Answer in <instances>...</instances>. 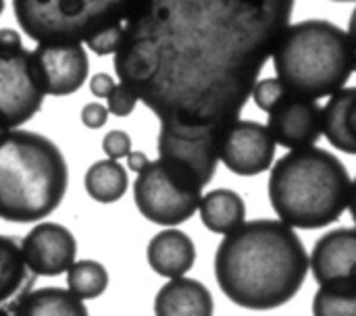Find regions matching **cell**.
Listing matches in <instances>:
<instances>
[{
	"instance_id": "cell-1",
	"label": "cell",
	"mask_w": 356,
	"mask_h": 316,
	"mask_svg": "<svg viewBox=\"0 0 356 316\" xmlns=\"http://www.w3.org/2000/svg\"><path fill=\"white\" fill-rule=\"evenodd\" d=\"M290 0L134 2L115 73L161 127L225 133L292 23Z\"/></svg>"
},
{
	"instance_id": "cell-2",
	"label": "cell",
	"mask_w": 356,
	"mask_h": 316,
	"mask_svg": "<svg viewBox=\"0 0 356 316\" xmlns=\"http://www.w3.org/2000/svg\"><path fill=\"white\" fill-rule=\"evenodd\" d=\"M309 252L282 221H246L215 252V279L236 306L275 310L294 300L309 275Z\"/></svg>"
},
{
	"instance_id": "cell-3",
	"label": "cell",
	"mask_w": 356,
	"mask_h": 316,
	"mask_svg": "<svg viewBox=\"0 0 356 316\" xmlns=\"http://www.w3.org/2000/svg\"><path fill=\"white\" fill-rule=\"evenodd\" d=\"M267 192L282 223L315 231L336 223L348 210L353 179L334 152L313 146L277 158Z\"/></svg>"
},
{
	"instance_id": "cell-4",
	"label": "cell",
	"mask_w": 356,
	"mask_h": 316,
	"mask_svg": "<svg viewBox=\"0 0 356 316\" xmlns=\"http://www.w3.org/2000/svg\"><path fill=\"white\" fill-rule=\"evenodd\" d=\"M67 188L69 167L52 140L25 129L0 138V219L42 221L58 208Z\"/></svg>"
},
{
	"instance_id": "cell-5",
	"label": "cell",
	"mask_w": 356,
	"mask_h": 316,
	"mask_svg": "<svg viewBox=\"0 0 356 316\" xmlns=\"http://www.w3.org/2000/svg\"><path fill=\"white\" fill-rule=\"evenodd\" d=\"M275 77L292 92L319 100L346 88L355 73L346 29L325 19L290 23L273 50Z\"/></svg>"
},
{
	"instance_id": "cell-6",
	"label": "cell",
	"mask_w": 356,
	"mask_h": 316,
	"mask_svg": "<svg viewBox=\"0 0 356 316\" xmlns=\"http://www.w3.org/2000/svg\"><path fill=\"white\" fill-rule=\"evenodd\" d=\"M134 0H15L13 13L40 44H86L100 29L125 23Z\"/></svg>"
},
{
	"instance_id": "cell-7",
	"label": "cell",
	"mask_w": 356,
	"mask_h": 316,
	"mask_svg": "<svg viewBox=\"0 0 356 316\" xmlns=\"http://www.w3.org/2000/svg\"><path fill=\"white\" fill-rule=\"evenodd\" d=\"M202 185L188 171L161 158L150 160L134 181V200L144 219L161 227L190 221L200 208Z\"/></svg>"
},
{
	"instance_id": "cell-8",
	"label": "cell",
	"mask_w": 356,
	"mask_h": 316,
	"mask_svg": "<svg viewBox=\"0 0 356 316\" xmlns=\"http://www.w3.org/2000/svg\"><path fill=\"white\" fill-rule=\"evenodd\" d=\"M31 50L23 46L21 33L0 29V129L13 131L31 121L44 104Z\"/></svg>"
},
{
	"instance_id": "cell-9",
	"label": "cell",
	"mask_w": 356,
	"mask_h": 316,
	"mask_svg": "<svg viewBox=\"0 0 356 316\" xmlns=\"http://www.w3.org/2000/svg\"><path fill=\"white\" fill-rule=\"evenodd\" d=\"M225 133L184 127H161L159 129V158L188 171L200 181L202 188L211 183L219 165V148Z\"/></svg>"
},
{
	"instance_id": "cell-10",
	"label": "cell",
	"mask_w": 356,
	"mask_h": 316,
	"mask_svg": "<svg viewBox=\"0 0 356 316\" xmlns=\"http://www.w3.org/2000/svg\"><path fill=\"white\" fill-rule=\"evenodd\" d=\"M267 115V129L275 146L290 152L313 148L323 138V106L319 100L288 90Z\"/></svg>"
},
{
	"instance_id": "cell-11",
	"label": "cell",
	"mask_w": 356,
	"mask_h": 316,
	"mask_svg": "<svg viewBox=\"0 0 356 316\" xmlns=\"http://www.w3.org/2000/svg\"><path fill=\"white\" fill-rule=\"evenodd\" d=\"M275 148L277 146L267 125L250 119H238L227 127L221 140L219 160L227 167V171L240 177H254L271 171Z\"/></svg>"
},
{
	"instance_id": "cell-12",
	"label": "cell",
	"mask_w": 356,
	"mask_h": 316,
	"mask_svg": "<svg viewBox=\"0 0 356 316\" xmlns=\"http://www.w3.org/2000/svg\"><path fill=\"white\" fill-rule=\"evenodd\" d=\"M31 56L46 96H71L88 79L90 60L81 44H40Z\"/></svg>"
},
{
	"instance_id": "cell-13",
	"label": "cell",
	"mask_w": 356,
	"mask_h": 316,
	"mask_svg": "<svg viewBox=\"0 0 356 316\" xmlns=\"http://www.w3.org/2000/svg\"><path fill=\"white\" fill-rule=\"evenodd\" d=\"M23 260L33 277H58L77 256L73 233L60 223H40L21 240Z\"/></svg>"
},
{
	"instance_id": "cell-14",
	"label": "cell",
	"mask_w": 356,
	"mask_h": 316,
	"mask_svg": "<svg viewBox=\"0 0 356 316\" xmlns=\"http://www.w3.org/2000/svg\"><path fill=\"white\" fill-rule=\"evenodd\" d=\"M309 260L319 288H356V227H340L321 235L315 242Z\"/></svg>"
},
{
	"instance_id": "cell-15",
	"label": "cell",
	"mask_w": 356,
	"mask_h": 316,
	"mask_svg": "<svg viewBox=\"0 0 356 316\" xmlns=\"http://www.w3.org/2000/svg\"><path fill=\"white\" fill-rule=\"evenodd\" d=\"M146 260L156 275L169 281L181 279L196 263V246L188 233L165 229L148 242Z\"/></svg>"
},
{
	"instance_id": "cell-16",
	"label": "cell",
	"mask_w": 356,
	"mask_h": 316,
	"mask_svg": "<svg viewBox=\"0 0 356 316\" xmlns=\"http://www.w3.org/2000/svg\"><path fill=\"white\" fill-rule=\"evenodd\" d=\"M215 302L209 288L181 277L165 283L154 298V316H213Z\"/></svg>"
},
{
	"instance_id": "cell-17",
	"label": "cell",
	"mask_w": 356,
	"mask_h": 316,
	"mask_svg": "<svg viewBox=\"0 0 356 316\" xmlns=\"http://www.w3.org/2000/svg\"><path fill=\"white\" fill-rule=\"evenodd\" d=\"M33 275L29 273L21 244L15 238L0 235V308L13 310L31 292Z\"/></svg>"
},
{
	"instance_id": "cell-18",
	"label": "cell",
	"mask_w": 356,
	"mask_h": 316,
	"mask_svg": "<svg viewBox=\"0 0 356 316\" xmlns=\"http://www.w3.org/2000/svg\"><path fill=\"white\" fill-rule=\"evenodd\" d=\"M323 135L332 148L356 156V85L334 94L323 108Z\"/></svg>"
},
{
	"instance_id": "cell-19",
	"label": "cell",
	"mask_w": 356,
	"mask_h": 316,
	"mask_svg": "<svg viewBox=\"0 0 356 316\" xmlns=\"http://www.w3.org/2000/svg\"><path fill=\"white\" fill-rule=\"evenodd\" d=\"M198 210L202 225L223 238L246 223V204L242 196L227 188H219L204 194Z\"/></svg>"
},
{
	"instance_id": "cell-20",
	"label": "cell",
	"mask_w": 356,
	"mask_h": 316,
	"mask_svg": "<svg viewBox=\"0 0 356 316\" xmlns=\"http://www.w3.org/2000/svg\"><path fill=\"white\" fill-rule=\"evenodd\" d=\"M13 316H90L81 300L65 288L31 290L13 310Z\"/></svg>"
},
{
	"instance_id": "cell-21",
	"label": "cell",
	"mask_w": 356,
	"mask_h": 316,
	"mask_svg": "<svg viewBox=\"0 0 356 316\" xmlns=\"http://www.w3.org/2000/svg\"><path fill=\"white\" fill-rule=\"evenodd\" d=\"M83 185L92 200L100 204H113L125 196L129 179H127V171L119 163L106 158V160H96L88 169Z\"/></svg>"
},
{
	"instance_id": "cell-22",
	"label": "cell",
	"mask_w": 356,
	"mask_h": 316,
	"mask_svg": "<svg viewBox=\"0 0 356 316\" xmlns=\"http://www.w3.org/2000/svg\"><path fill=\"white\" fill-rule=\"evenodd\" d=\"M108 288V273L96 260H75L67 271V290L77 300H94Z\"/></svg>"
},
{
	"instance_id": "cell-23",
	"label": "cell",
	"mask_w": 356,
	"mask_h": 316,
	"mask_svg": "<svg viewBox=\"0 0 356 316\" xmlns=\"http://www.w3.org/2000/svg\"><path fill=\"white\" fill-rule=\"evenodd\" d=\"M313 316H356V288L321 285L313 298Z\"/></svg>"
},
{
	"instance_id": "cell-24",
	"label": "cell",
	"mask_w": 356,
	"mask_h": 316,
	"mask_svg": "<svg viewBox=\"0 0 356 316\" xmlns=\"http://www.w3.org/2000/svg\"><path fill=\"white\" fill-rule=\"evenodd\" d=\"M288 90H290V88H288L284 81H280L277 77H265V79L257 81V85H254L250 98L254 100V104H257L263 113H269V110L286 96Z\"/></svg>"
},
{
	"instance_id": "cell-25",
	"label": "cell",
	"mask_w": 356,
	"mask_h": 316,
	"mask_svg": "<svg viewBox=\"0 0 356 316\" xmlns=\"http://www.w3.org/2000/svg\"><path fill=\"white\" fill-rule=\"evenodd\" d=\"M121 38H123V23H115V25L100 29L96 35H92L86 42V46H88V50H92L98 56H108L119 50Z\"/></svg>"
},
{
	"instance_id": "cell-26",
	"label": "cell",
	"mask_w": 356,
	"mask_h": 316,
	"mask_svg": "<svg viewBox=\"0 0 356 316\" xmlns=\"http://www.w3.org/2000/svg\"><path fill=\"white\" fill-rule=\"evenodd\" d=\"M106 100H108L106 110L115 117H129L138 104V96L123 83H117V88L113 90V94Z\"/></svg>"
},
{
	"instance_id": "cell-27",
	"label": "cell",
	"mask_w": 356,
	"mask_h": 316,
	"mask_svg": "<svg viewBox=\"0 0 356 316\" xmlns=\"http://www.w3.org/2000/svg\"><path fill=\"white\" fill-rule=\"evenodd\" d=\"M102 150L108 156V160L119 163V158H127L129 156V152H131V138L125 131H121V129L108 131L104 135V140H102Z\"/></svg>"
},
{
	"instance_id": "cell-28",
	"label": "cell",
	"mask_w": 356,
	"mask_h": 316,
	"mask_svg": "<svg viewBox=\"0 0 356 316\" xmlns=\"http://www.w3.org/2000/svg\"><path fill=\"white\" fill-rule=\"evenodd\" d=\"M108 121V110L100 102H90L81 108V123L88 129H100Z\"/></svg>"
},
{
	"instance_id": "cell-29",
	"label": "cell",
	"mask_w": 356,
	"mask_h": 316,
	"mask_svg": "<svg viewBox=\"0 0 356 316\" xmlns=\"http://www.w3.org/2000/svg\"><path fill=\"white\" fill-rule=\"evenodd\" d=\"M115 88H117V83H115L113 75H108V73H96L90 79V92L96 98H108Z\"/></svg>"
},
{
	"instance_id": "cell-30",
	"label": "cell",
	"mask_w": 356,
	"mask_h": 316,
	"mask_svg": "<svg viewBox=\"0 0 356 316\" xmlns=\"http://www.w3.org/2000/svg\"><path fill=\"white\" fill-rule=\"evenodd\" d=\"M148 156L144 154V152H129V156H127V167L134 171V173H142L146 167H148Z\"/></svg>"
},
{
	"instance_id": "cell-31",
	"label": "cell",
	"mask_w": 356,
	"mask_h": 316,
	"mask_svg": "<svg viewBox=\"0 0 356 316\" xmlns=\"http://www.w3.org/2000/svg\"><path fill=\"white\" fill-rule=\"evenodd\" d=\"M348 40H350V46H353V60H355V71H356V6L353 8V15H350V21H348Z\"/></svg>"
},
{
	"instance_id": "cell-32",
	"label": "cell",
	"mask_w": 356,
	"mask_h": 316,
	"mask_svg": "<svg viewBox=\"0 0 356 316\" xmlns=\"http://www.w3.org/2000/svg\"><path fill=\"white\" fill-rule=\"evenodd\" d=\"M348 210L353 215V221L356 225V177L353 179V192H350V204H348Z\"/></svg>"
},
{
	"instance_id": "cell-33",
	"label": "cell",
	"mask_w": 356,
	"mask_h": 316,
	"mask_svg": "<svg viewBox=\"0 0 356 316\" xmlns=\"http://www.w3.org/2000/svg\"><path fill=\"white\" fill-rule=\"evenodd\" d=\"M0 316H13L8 310H4V308H0Z\"/></svg>"
},
{
	"instance_id": "cell-34",
	"label": "cell",
	"mask_w": 356,
	"mask_h": 316,
	"mask_svg": "<svg viewBox=\"0 0 356 316\" xmlns=\"http://www.w3.org/2000/svg\"><path fill=\"white\" fill-rule=\"evenodd\" d=\"M2 10H4V2L0 0V15H2Z\"/></svg>"
},
{
	"instance_id": "cell-35",
	"label": "cell",
	"mask_w": 356,
	"mask_h": 316,
	"mask_svg": "<svg viewBox=\"0 0 356 316\" xmlns=\"http://www.w3.org/2000/svg\"><path fill=\"white\" fill-rule=\"evenodd\" d=\"M4 133H6V131H4V129H0V138H2V135H4Z\"/></svg>"
}]
</instances>
